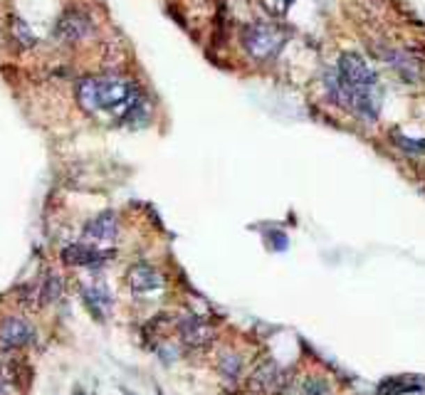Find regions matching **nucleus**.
<instances>
[{
  "label": "nucleus",
  "instance_id": "obj_1",
  "mask_svg": "<svg viewBox=\"0 0 425 395\" xmlns=\"http://www.w3.org/2000/svg\"><path fill=\"white\" fill-rule=\"evenodd\" d=\"M141 99L137 87L121 77H84L77 84V102L87 114L114 111L119 119Z\"/></svg>",
  "mask_w": 425,
  "mask_h": 395
},
{
  "label": "nucleus",
  "instance_id": "obj_2",
  "mask_svg": "<svg viewBox=\"0 0 425 395\" xmlns=\"http://www.w3.org/2000/svg\"><path fill=\"white\" fill-rule=\"evenodd\" d=\"M284 42H287V33L275 22H252L245 25L240 33V45L247 52V57L257 62L275 60L282 52Z\"/></svg>",
  "mask_w": 425,
  "mask_h": 395
},
{
  "label": "nucleus",
  "instance_id": "obj_3",
  "mask_svg": "<svg viewBox=\"0 0 425 395\" xmlns=\"http://www.w3.org/2000/svg\"><path fill=\"white\" fill-rule=\"evenodd\" d=\"M339 77L346 82V87L354 92H366V89H376L378 79L376 72L371 70L369 62L356 52H343L339 57Z\"/></svg>",
  "mask_w": 425,
  "mask_h": 395
},
{
  "label": "nucleus",
  "instance_id": "obj_4",
  "mask_svg": "<svg viewBox=\"0 0 425 395\" xmlns=\"http://www.w3.org/2000/svg\"><path fill=\"white\" fill-rule=\"evenodd\" d=\"M111 257H114L111 249H99L87 242H75L62 249V262L72 267H102Z\"/></svg>",
  "mask_w": 425,
  "mask_h": 395
},
{
  "label": "nucleus",
  "instance_id": "obj_5",
  "mask_svg": "<svg viewBox=\"0 0 425 395\" xmlns=\"http://www.w3.org/2000/svg\"><path fill=\"white\" fill-rule=\"evenodd\" d=\"M35 341V329L30 321L25 319H6L0 324V348L6 351H15V348H25Z\"/></svg>",
  "mask_w": 425,
  "mask_h": 395
},
{
  "label": "nucleus",
  "instance_id": "obj_6",
  "mask_svg": "<svg viewBox=\"0 0 425 395\" xmlns=\"http://www.w3.org/2000/svg\"><path fill=\"white\" fill-rule=\"evenodd\" d=\"M119 235V222H116L114 212H102L97 215L87 228H84L82 242L92 245V247H99V245H111Z\"/></svg>",
  "mask_w": 425,
  "mask_h": 395
},
{
  "label": "nucleus",
  "instance_id": "obj_7",
  "mask_svg": "<svg viewBox=\"0 0 425 395\" xmlns=\"http://www.w3.org/2000/svg\"><path fill=\"white\" fill-rule=\"evenodd\" d=\"M92 30V22L84 13L79 10H67L65 15L57 20V27H55V35L62 40V42H79L84 40Z\"/></svg>",
  "mask_w": 425,
  "mask_h": 395
},
{
  "label": "nucleus",
  "instance_id": "obj_8",
  "mask_svg": "<svg viewBox=\"0 0 425 395\" xmlns=\"http://www.w3.org/2000/svg\"><path fill=\"white\" fill-rule=\"evenodd\" d=\"M250 388L260 390V393H279L284 388V373L275 361H265L262 366H257L255 373L250 375Z\"/></svg>",
  "mask_w": 425,
  "mask_h": 395
},
{
  "label": "nucleus",
  "instance_id": "obj_9",
  "mask_svg": "<svg viewBox=\"0 0 425 395\" xmlns=\"http://www.w3.org/2000/svg\"><path fill=\"white\" fill-rule=\"evenodd\" d=\"M178 334H180V341L188 343V346H206V343L212 341L215 331L201 316H185L178 324Z\"/></svg>",
  "mask_w": 425,
  "mask_h": 395
},
{
  "label": "nucleus",
  "instance_id": "obj_10",
  "mask_svg": "<svg viewBox=\"0 0 425 395\" xmlns=\"http://www.w3.org/2000/svg\"><path fill=\"white\" fill-rule=\"evenodd\" d=\"M129 287L134 289V292L144 294V292H153V289H158L161 284H164V277L158 274L153 267L148 265H137L129 270Z\"/></svg>",
  "mask_w": 425,
  "mask_h": 395
},
{
  "label": "nucleus",
  "instance_id": "obj_11",
  "mask_svg": "<svg viewBox=\"0 0 425 395\" xmlns=\"http://www.w3.org/2000/svg\"><path fill=\"white\" fill-rule=\"evenodd\" d=\"M386 62L388 65L393 67V70L398 72V75L403 77L405 82H415L420 77V67H418V62L410 57L408 52H403V49H388L386 54Z\"/></svg>",
  "mask_w": 425,
  "mask_h": 395
},
{
  "label": "nucleus",
  "instance_id": "obj_12",
  "mask_svg": "<svg viewBox=\"0 0 425 395\" xmlns=\"http://www.w3.org/2000/svg\"><path fill=\"white\" fill-rule=\"evenodd\" d=\"M82 294H84V302H87V307L92 309V314H97L99 319H104V311L111 307L109 292H107L104 287H99V284H94V287H84Z\"/></svg>",
  "mask_w": 425,
  "mask_h": 395
},
{
  "label": "nucleus",
  "instance_id": "obj_13",
  "mask_svg": "<svg viewBox=\"0 0 425 395\" xmlns=\"http://www.w3.org/2000/svg\"><path fill=\"white\" fill-rule=\"evenodd\" d=\"M10 30H13V38L17 40V45H20V47H35L38 38H35L33 27L22 20V17H17V15L13 17V20H10Z\"/></svg>",
  "mask_w": 425,
  "mask_h": 395
},
{
  "label": "nucleus",
  "instance_id": "obj_14",
  "mask_svg": "<svg viewBox=\"0 0 425 395\" xmlns=\"http://www.w3.org/2000/svg\"><path fill=\"white\" fill-rule=\"evenodd\" d=\"M218 371L225 375L228 380H238L240 378V371H242V361L238 353H223L218 361Z\"/></svg>",
  "mask_w": 425,
  "mask_h": 395
},
{
  "label": "nucleus",
  "instance_id": "obj_15",
  "mask_svg": "<svg viewBox=\"0 0 425 395\" xmlns=\"http://www.w3.org/2000/svg\"><path fill=\"white\" fill-rule=\"evenodd\" d=\"M60 294H62L60 277L49 274L47 279L42 281V287H40V302H42V304H52V302H57V299H60Z\"/></svg>",
  "mask_w": 425,
  "mask_h": 395
},
{
  "label": "nucleus",
  "instance_id": "obj_16",
  "mask_svg": "<svg viewBox=\"0 0 425 395\" xmlns=\"http://www.w3.org/2000/svg\"><path fill=\"white\" fill-rule=\"evenodd\" d=\"M300 395H332V390L322 378H304L300 385Z\"/></svg>",
  "mask_w": 425,
  "mask_h": 395
},
{
  "label": "nucleus",
  "instance_id": "obj_17",
  "mask_svg": "<svg viewBox=\"0 0 425 395\" xmlns=\"http://www.w3.org/2000/svg\"><path fill=\"white\" fill-rule=\"evenodd\" d=\"M292 6H295V0H262V8L272 17H284Z\"/></svg>",
  "mask_w": 425,
  "mask_h": 395
},
{
  "label": "nucleus",
  "instance_id": "obj_18",
  "mask_svg": "<svg viewBox=\"0 0 425 395\" xmlns=\"http://www.w3.org/2000/svg\"><path fill=\"white\" fill-rule=\"evenodd\" d=\"M403 390H408V385L401 383V378H388V380H383V385L378 388L376 395H398V393H403Z\"/></svg>",
  "mask_w": 425,
  "mask_h": 395
},
{
  "label": "nucleus",
  "instance_id": "obj_19",
  "mask_svg": "<svg viewBox=\"0 0 425 395\" xmlns=\"http://www.w3.org/2000/svg\"><path fill=\"white\" fill-rule=\"evenodd\" d=\"M0 395H8L6 393V383H0Z\"/></svg>",
  "mask_w": 425,
  "mask_h": 395
},
{
  "label": "nucleus",
  "instance_id": "obj_20",
  "mask_svg": "<svg viewBox=\"0 0 425 395\" xmlns=\"http://www.w3.org/2000/svg\"><path fill=\"white\" fill-rule=\"evenodd\" d=\"M423 146H425V141H423Z\"/></svg>",
  "mask_w": 425,
  "mask_h": 395
}]
</instances>
